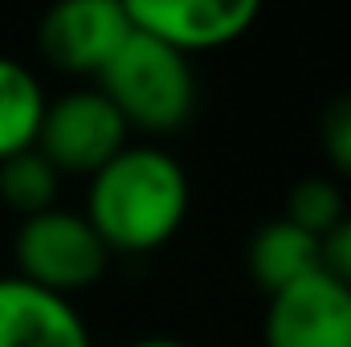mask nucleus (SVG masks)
<instances>
[{"label": "nucleus", "instance_id": "1", "mask_svg": "<svg viewBox=\"0 0 351 347\" xmlns=\"http://www.w3.org/2000/svg\"><path fill=\"white\" fill-rule=\"evenodd\" d=\"M188 204L192 188L172 152L127 143L102 172L90 176L82 217L110 254H156L180 233Z\"/></svg>", "mask_w": 351, "mask_h": 347}, {"label": "nucleus", "instance_id": "2", "mask_svg": "<svg viewBox=\"0 0 351 347\" xmlns=\"http://www.w3.org/2000/svg\"><path fill=\"white\" fill-rule=\"evenodd\" d=\"M98 90L123 115L127 131L172 135L196 110V74L184 53L147 33H131L127 45L98 74Z\"/></svg>", "mask_w": 351, "mask_h": 347}, {"label": "nucleus", "instance_id": "3", "mask_svg": "<svg viewBox=\"0 0 351 347\" xmlns=\"http://www.w3.org/2000/svg\"><path fill=\"white\" fill-rule=\"evenodd\" d=\"M12 261H16V278H25L29 286L70 298L78 290H90L106 274L110 250L98 241V233L90 229L82 213L49 208L21 221L12 237Z\"/></svg>", "mask_w": 351, "mask_h": 347}, {"label": "nucleus", "instance_id": "4", "mask_svg": "<svg viewBox=\"0 0 351 347\" xmlns=\"http://www.w3.org/2000/svg\"><path fill=\"white\" fill-rule=\"evenodd\" d=\"M131 143V131L123 115L110 106V98L98 86H78L45 102V119L37 131V152L45 164L62 176H94L102 172L123 147Z\"/></svg>", "mask_w": 351, "mask_h": 347}, {"label": "nucleus", "instance_id": "5", "mask_svg": "<svg viewBox=\"0 0 351 347\" xmlns=\"http://www.w3.org/2000/svg\"><path fill=\"white\" fill-rule=\"evenodd\" d=\"M135 33L127 4L119 0H66L41 16L37 49L41 58L70 78H94Z\"/></svg>", "mask_w": 351, "mask_h": 347}, {"label": "nucleus", "instance_id": "6", "mask_svg": "<svg viewBox=\"0 0 351 347\" xmlns=\"http://www.w3.org/2000/svg\"><path fill=\"white\" fill-rule=\"evenodd\" d=\"M135 33L156 37L176 53H208L241 41L262 8L258 0H127Z\"/></svg>", "mask_w": 351, "mask_h": 347}, {"label": "nucleus", "instance_id": "7", "mask_svg": "<svg viewBox=\"0 0 351 347\" xmlns=\"http://www.w3.org/2000/svg\"><path fill=\"white\" fill-rule=\"evenodd\" d=\"M265 347H351V290L315 270L269 294L262 319Z\"/></svg>", "mask_w": 351, "mask_h": 347}, {"label": "nucleus", "instance_id": "8", "mask_svg": "<svg viewBox=\"0 0 351 347\" xmlns=\"http://www.w3.org/2000/svg\"><path fill=\"white\" fill-rule=\"evenodd\" d=\"M0 347H94V339L74 298L8 274L0 278Z\"/></svg>", "mask_w": 351, "mask_h": 347}, {"label": "nucleus", "instance_id": "9", "mask_svg": "<svg viewBox=\"0 0 351 347\" xmlns=\"http://www.w3.org/2000/svg\"><path fill=\"white\" fill-rule=\"evenodd\" d=\"M245 261H250V278L265 294H278V290L302 282L306 274L323 270V241L302 233L286 217H274L254 233Z\"/></svg>", "mask_w": 351, "mask_h": 347}, {"label": "nucleus", "instance_id": "10", "mask_svg": "<svg viewBox=\"0 0 351 347\" xmlns=\"http://www.w3.org/2000/svg\"><path fill=\"white\" fill-rule=\"evenodd\" d=\"M41 119H45L41 78L25 62L0 53V164L37 143Z\"/></svg>", "mask_w": 351, "mask_h": 347}, {"label": "nucleus", "instance_id": "11", "mask_svg": "<svg viewBox=\"0 0 351 347\" xmlns=\"http://www.w3.org/2000/svg\"><path fill=\"white\" fill-rule=\"evenodd\" d=\"M58 192H62V176L45 164L37 147L0 164V204L16 213L21 221L58 208Z\"/></svg>", "mask_w": 351, "mask_h": 347}, {"label": "nucleus", "instance_id": "12", "mask_svg": "<svg viewBox=\"0 0 351 347\" xmlns=\"http://www.w3.org/2000/svg\"><path fill=\"white\" fill-rule=\"evenodd\" d=\"M290 225H298L302 233L311 237H327L343 217H348V204H343V192L335 180H323V176H311V180H298L286 196V213H282Z\"/></svg>", "mask_w": 351, "mask_h": 347}, {"label": "nucleus", "instance_id": "13", "mask_svg": "<svg viewBox=\"0 0 351 347\" xmlns=\"http://www.w3.org/2000/svg\"><path fill=\"white\" fill-rule=\"evenodd\" d=\"M323 152L331 168L351 180V94L335 98L323 115Z\"/></svg>", "mask_w": 351, "mask_h": 347}, {"label": "nucleus", "instance_id": "14", "mask_svg": "<svg viewBox=\"0 0 351 347\" xmlns=\"http://www.w3.org/2000/svg\"><path fill=\"white\" fill-rule=\"evenodd\" d=\"M323 274L351 290V213L323 237Z\"/></svg>", "mask_w": 351, "mask_h": 347}, {"label": "nucleus", "instance_id": "15", "mask_svg": "<svg viewBox=\"0 0 351 347\" xmlns=\"http://www.w3.org/2000/svg\"><path fill=\"white\" fill-rule=\"evenodd\" d=\"M123 347H188V344L168 339V335H147V339H135V344H123Z\"/></svg>", "mask_w": 351, "mask_h": 347}]
</instances>
